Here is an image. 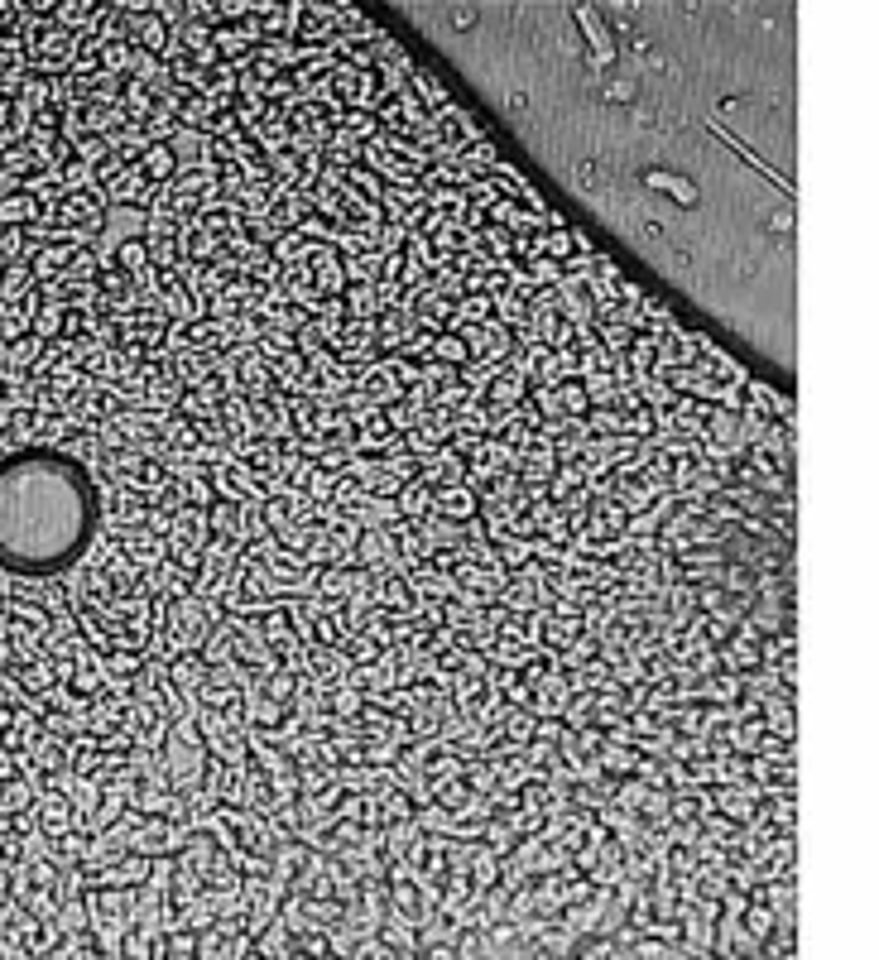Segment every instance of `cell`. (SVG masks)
Segmentation results:
<instances>
[{
    "instance_id": "obj_1",
    "label": "cell",
    "mask_w": 879,
    "mask_h": 960,
    "mask_svg": "<svg viewBox=\"0 0 879 960\" xmlns=\"http://www.w3.org/2000/svg\"><path fill=\"white\" fill-rule=\"evenodd\" d=\"M212 543V524H207V509L202 504H183L173 514V533H169V557L173 552H202Z\"/></svg>"
},
{
    "instance_id": "obj_2",
    "label": "cell",
    "mask_w": 879,
    "mask_h": 960,
    "mask_svg": "<svg viewBox=\"0 0 879 960\" xmlns=\"http://www.w3.org/2000/svg\"><path fill=\"white\" fill-rule=\"evenodd\" d=\"M625 524H630V514H625L615 500H591V509H586V528L572 538V543H615V538L625 533Z\"/></svg>"
},
{
    "instance_id": "obj_3",
    "label": "cell",
    "mask_w": 879,
    "mask_h": 960,
    "mask_svg": "<svg viewBox=\"0 0 879 960\" xmlns=\"http://www.w3.org/2000/svg\"><path fill=\"white\" fill-rule=\"evenodd\" d=\"M351 562H356V567H390V572H404L390 528H361V538H356V548H351Z\"/></svg>"
},
{
    "instance_id": "obj_4",
    "label": "cell",
    "mask_w": 879,
    "mask_h": 960,
    "mask_svg": "<svg viewBox=\"0 0 879 960\" xmlns=\"http://www.w3.org/2000/svg\"><path fill=\"white\" fill-rule=\"evenodd\" d=\"M577 29L586 34V44H591V68H611L615 58V34H611V24L596 15V5H577Z\"/></svg>"
},
{
    "instance_id": "obj_5",
    "label": "cell",
    "mask_w": 879,
    "mask_h": 960,
    "mask_svg": "<svg viewBox=\"0 0 879 960\" xmlns=\"http://www.w3.org/2000/svg\"><path fill=\"white\" fill-rule=\"evenodd\" d=\"M34 816H39V831H44V836H53V840L77 826L73 802H68V792H58V788H44L39 797H34Z\"/></svg>"
},
{
    "instance_id": "obj_6",
    "label": "cell",
    "mask_w": 879,
    "mask_h": 960,
    "mask_svg": "<svg viewBox=\"0 0 879 960\" xmlns=\"http://www.w3.org/2000/svg\"><path fill=\"white\" fill-rule=\"evenodd\" d=\"M346 672H351V658H346V648H342V644H322V648H313V653H308V672H303V677H308L313 687H322V692H327V687L346 682Z\"/></svg>"
},
{
    "instance_id": "obj_7",
    "label": "cell",
    "mask_w": 879,
    "mask_h": 960,
    "mask_svg": "<svg viewBox=\"0 0 879 960\" xmlns=\"http://www.w3.org/2000/svg\"><path fill=\"white\" fill-rule=\"evenodd\" d=\"M476 509H481V495L471 490V485H438L433 490V514L438 519H452V524H471L476 519Z\"/></svg>"
},
{
    "instance_id": "obj_8",
    "label": "cell",
    "mask_w": 879,
    "mask_h": 960,
    "mask_svg": "<svg viewBox=\"0 0 879 960\" xmlns=\"http://www.w3.org/2000/svg\"><path fill=\"white\" fill-rule=\"evenodd\" d=\"M711 956H726V960H735V956H759V941L750 932H745V922L740 917H716V932H711Z\"/></svg>"
},
{
    "instance_id": "obj_9",
    "label": "cell",
    "mask_w": 879,
    "mask_h": 960,
    "mask_svg": "<svg viewBox=\"0 0 879 960\" xmlns=\"http://www.w3.org/2000/svg\"><path fill=\"white\" fill-rule=\"evenodd\" d=\"M356 389H361V394H370V399H375V404H380V408H385V404H399V399H404V384L394 380L390 356L370 360L366 370L356 375Z\"/></svg>"
},
{
    "instance_id": "obj_10",
    "label": "cell",
    "mask_w": 879,
    "mask_h": 960,
    "mask_svg": "<svg viewBox=\"0 0 879 960\" xmlns=\"http://www.w3.org/2000/svg\"><path fill=\"white\" fill-rule=\"evenodd\" d=\"M625 855H630V850H625V845L611 836L606 845H601V850H596V855H591V860L582 864V874H586V879H591L596 888H615L620 879H625Z\"/></svg>"
},
{
    "instance_id": "obj_11",
    "label": "cell",
    "mask_w": 879,
    "mask_h": 960,
    "mask_svg": "<svg viewBox=\"0 0 879 960\" xmlns=\"http://www.w3.org/2000/svg\"><path fill=\"white\" fill-rule=\"evenodd\" d=\"M404 581H409V591L423 596V600H452V596H457V581H452V572H438V567H428V562L409 567Z\"/></svg>"
},
{
    "instance_id": "obj_12",
    "label": "cell",
    "mask_w": 879,
    "mask_h": 960,
    "mask_svg": "<svg viewBox=\"0 0 879 960\" xmlns=\"http://www.w3.org/2000/svg\"><path fill=\"white\" fill-rule=\"evenodd\" d=\"M346 514H351L361 528H394L399 519H404V514H399V504L380 500V495H356V500L346 504Z\"/></svg>"
},
{
    "instance_id": "obj_13",
    "label": "cell",
    "mask_w": 879,
    "mask_h": 960,
    "mask_svg": "<svg viewBox=\"0 0 879 960\" xmlns=\"http://www.w3.org/2000/svg\"><path fill=\"white\" fill-rule=\"evenodd\" d=\"M169 677H173V687H178V692L197 701V692L207 687L212 668H207V658H202V653L193 648V653H178V658H173V663H169Z\"/></svg>"
},
{
    "instance_id": "obj_14",
    "label": "cell",
    "mask_w": 879,
    "mask_h": 960,
    "mask_svg": "<svg viewBox=\"0 0 879 960\" xmlns=\"http://www.w3.org/2000/svg\"><path fill=\"white\" fill-rule=\"evenodd\" d=\"M255 956L260 960H289L293 956V932L284 927V917L274 912L265 927L255 932Z\"/></svg>"
},
{
    "instance_id": "obj_15",
    "label": "cell",
    "mask_w": 879,
    "mask_h": 960,
    "mask_svg": "<svg viewBox=\"0 0 879 960\" xmlns=\"http://www.w3.org/2000/svg\"><path fill=\"white\" fill-rule=\"evenodd\" d=\"M39 216H44V207H39L25 188H15L10 197H0V231H25L29 221H39Z\"/></svg>"
},
{
    "instance_id": "obj_16",
    "label": "cell",
    "mask_w": 879,
    "mask_h": 960,
    "mask_svg": "<svg viewBox=\"0 0 879 960\" xmlns=\"http://www.w3.org/2000/svg\"><path fill=\"white\" fill-rule=\"evenodd\" d=\"M534 936H538V956H577V941H582V936L572 932L562 917H553V922H538Z\"/></svg>"
},
{
    "instance_id": "obj_17",
    "label": "cell",
    "mask_w": 879,
    "mask_h": 960,
    "mask_svg": "<svg viewBox=\"0 0 879 960\" xmlns=\"http://www.w3.org/2000/svg\"><path fill=\"white\" fill-rule=\"evenodd\" d=\"M697 370H702V380H716V384H745L750 375H745V365L735 356H726V351H716V346H707L702 356H697Z\"/></svg>"
},
{
    "instance_id": "obj_18",
    "label": "cell",
    "mask_w": 879,
    "mask_h": 960,
    "mask_svg": "<svg viewBox=\"0 0 879 960\" xmlns=\"http://www.w3.org/2000/svg\"><path fill=\"white\" fill-rule=\"evenodd\" d=\"M394 504H399V514H404L409 524H423V519H433V485H423V480H404V485H399V495H394Z\"/></svg>"
},
{
    "instance_id": "obj_19",
    "label": "cell",
    "mask_w": 879,
    "mask_h": 960,
    "mask_svg": "<svg viewBox=\"0 0 879 960\" xmlns=\"http://www.w3.org/2000/svg\"><path fill=\"white\" fill-rule=\"evenodd\" d=\"M711 812V788H673L668 792V821H702Z\"/></svg>"
},
{
    "instance_id": "obj_20",
    "label": "cell",
    "mask_w": 879,
    "mask_h": 960,
    "mask_svg": "<svg viewBox=\"0 0 879 960\" xmlns=\"http://www.w3.org/2000/svg\"><path fill=\"white\" fill-rule=\"evenodd\" d=\"M596 764H601V773H611V778H630L635 764H639L635 740H606L601 744V754H596Z\"/></svg>"
},
{
    "instance_id": "obj_21",
    "label": "cell",
    "mask_w": 879,
    "mask_h": 960,
    "mask_svg": "<svg viewBox=\"0 0 879 960\" xmlns=\"http://www.w3.org/2000/svg\"><path fill=\"white\" fill-rule=\"evenodd\" d=\"M644 183L654 192H668L678 207H697L702 202V192H697V183H687V178H678V173H668V168H649L644 173Z\"/></svg>"
},
{
    "instance_id": "obj_22",
    "label": "cell",
    "mask_w": 879,
    "mask_h": 960,
    "mask_svg": "<svg viewBox=\"0 0 879 960\" xmlns=\"http://www.w3.org/2000/svg\"><path fill=\"white\" fill-rule=\"evenodd\" d=\"M375 936L385 941V951H390V960H418L414 927H409V922H399V917H385V922L375 927Z\"/></svg>"
},
{
    "instance_id": "obj_23",
    "label": "cell",
    "mask_w": 879,
    "mask_h": 960,
    "mask_svg": "<svg viewBox=\"0 0 879 960\" xmlns=\"http://www.w3.org/2000/svg\"><path fill=\"white\" fill-rule=\"evenodd\" d=\"M409 96H418V101H423V111H428V116H438L442 106L452 101V96H447V87H442V82H438V77H433L428 68H414V72H409Z\"/></svg>"
},
{
    "instance_id": "obj_24",
    "label": "cell",
    "mask_w": 879,
    "mask_h": 960,
    "mask_svg": "<svg viewBox=\"0 0 879 960\" xmlns=\"http://www.w3.org/2000/svg\"><path fill=\"white\" fill-rule=\"evenodd\" d=\"M135 168H140V178H145V183H173V173H178V159H173L169 144H149L145 159H140Z\"/></svg>"
},
{
    "instance_id": "obj_25",
    "label": "cell",
    "mask_w": 879,
    "mask_h": 960,
    "mask_svg": "<svg viewBox=\"0 0 879 960\" xmlns=\"http://www.w3.org/2000/svg\"><path fill=\"white\" fill-rule=\"evenodd\" d=\"M173 159H178V168H193V164H207V135L202 130H188V125H178V135L169 140Z\"/></svg>"
},
{
    "instance_id": "obj_26",
    "label": "cell",
    "mask_w": 879,
    "mask_h": 960,
    "mask_svg": "<svg viewBox=\"0 0 879 960\" xmlns=\"http://www.w3.org/2000/svg\"><path fill=\"white\" fill-rule=\"evenodd\" d=\"M500 874H505V855L490 850V845H481L476 860H471V869H466V879H471L476 888H490V884H500Z\"/></svg>"
},
{
    "instance_id": "obj_27",
    "label": "cell",
    "mask_w": 879,
    "mask_h": 960,
    "mask_svg": "<svg viewBox=\"0 0 879 960\" xmlns=\"http://www.w3.org/2000/svg\"><path fill=\"white\" fill-rule=\"evenodd\" d=\"M524 399H529V380H519L514 370L495 375V380H490V389H486V404H510V408H519Z\"/></svg>"
},
{
    "instance_id": "obj_28",
    "label": "cell",
    "mask_w": 879,
    "mask_h": 960,
    "mask_svg": "<svg viewBox=\"0 0 879 960\" xmlns=\"http://www.w3.org/2000/svg\"><path fill=\"white\" fill-rule=\"evenodd\" d=\"M241 514H245L241 500H212L207 504V524H212V533H226V538H241Z\"/></svg>"
},
{
    "instance_id": "obj_29",
    "label": "cell",
    "mask_w": 879,
    "mask_h": 960,
    "mask_svg": "<svg viewBox=\"0 0 879 960\" xmlns=\"http://www.w3.org/2000/svg\"><path fill=\"white\" fill-rule=\"evenodd\" d=\"M53 917H58V927H63V936H73V932H92V912H87V893H73V898H63Z\"/></svg>"
},
{
    "instance_id": "obj_30",
    "label": "cell",
    "mask_w": 879,
    "mask_h": 960,
    "mask_svg": "<svg viewBox=\"0 0 879 960\" xmlns=\"http://www.w3.org/2000/svg\"><path fill=\"white\" fill-rule=\"evenodd\" d=\"M582 428L591 432V437H615V432L625 428V413L615 404H591L582 413Z\"/></svg>"
},
{
    "instance_id": "obj_31",
    "label": "cell",
    "mask_w": 879,
    "mask_h": 960,
    "mask_svg": "<svg viewBox=\"0 0 879 960\" xmlns=\"http://www.w3.org/2000/svg\"><path fill=\"white\" fill-rule=\"evenodd\" d=\"M231 946H236V936L217 927V922L197 932V960H231Z\"/></svg>"
},
{
    "instance_id": "obj_32",
    "label": "cell",
    "mask_w": 879,
    "mask_h": 960,
    "mask_svg": "<svg viewBox=\"0 0 879 960\" xmlns=\"http://www.w3.org/2000/svg\"><path fill=\"white\" fill-rule=\"evenodd\" d=\"M337 135H346V140H356V144H370L380 135V120L370 116V111H351V106H346V116L337 120Z\"/></svg>"
},
{
    "instance_id": "obj_33",
    "label": "cell",
    "mask_w": 879,
    "mask_h": 960,
    "mask_svg": "<svg viewBox=\"0 0 879 960\" xmlns=\"http://www.w3.org/2000/svg\"><path fill=\"white\" fill-rule=\"evenodd\" d=\"M342 298H346V317H356V322H375V312H380L375 284H351Z\"/></svg>"
},
{
    "instance_id": "obj_34",
    "label": "cell",
    "mask_w": 879,
    "mask_h": 960,
    "mask_svg": "<svg viewBox=\"0 0 879 960\" xmlns=\"http://www.w3.org/2000/svg\"><path fill=\"white\" fill-rule=\"evenodd\" d=\"M582 634V620H562V615H548V624H543V639H538V648H548V653H562V648L572 644Z\"/></svg>"
},
{
    "instance_id": "obj_35",
    "label": "cell",
    "mask_w": 879,
    "mask_h": 960,
    "mask_svg": "<svg viewBox=\"0 0 879 960\" xmlns=\"http://www.w3.org/2000/svg\"><path fill=\"white\" fill-rule=\"evenodd\" d=\"M462 783L471 792H490L500 783V768L490 764V759H481V754H476V759H462Z\"/></svg>"
},
{
    "instance_id": "obj_36",
    "label": "cell",
    "mask_w": 879,
    "mask_h": 960,
    "mask_svg": "<svg viewBox=\"0 0 879 960\" xmlns=\"http://www.w3.org/2000/svg\"><path fill=\"white\" fill-rule=\"evenodd\" d=\"M414 821H418V831H423V836H452V821H457V812H447L442 802H428V807H418V812H414Z\"/></svg>"
},
{
    "instance_id": "obj_37",
    "label": "cell",
    "mask_w": 879,
    "mask_h": 960,
    "mask_svg": "<svg viewBox=\"0 0 879 960\" xmlns=\"http://www.w3.org/2000/svg\"><path fill=\"white\" fill-rule=\"evenodd\" d=\"M269 255L279 260V269H289V264H308V240L298 236V231H284V236L269 245Z\"/></svg>"
},
{
    "instance_id": "obj_38",
    "label": "cell",
    "mask_w": 879,
    "mask_h": 960,
    "mask_svg": "<svg viewBox=\"0 0 879 960\" xmlns=\"http://www.w3.org/2000/svg\"><path fill=\"white\" fill-rule=\"evenodd\" d=\"M342 648H346V658H351V663H375V658L385 653V644H380L370 629H356V634H346Z\"/></svg>"
},
{
    "instance_id": "obj_39",
    "label": "cell",
    "mask_w": 879,
    "mask_h": 960,
    "mask_svg": "<svg viewBox=\"0 0 879 960\" xmlns=\"http://www.w3.org/2000/svg\"><path fill=\"white\" fill-rule=\"evenodd\" d=\"M428 360H442V365L462 370L466 360H471V351H466V341L457 332H438V341H433V356H428Z\"/></svg>"
},
{
    "instance_id": "obj_40",
    "label": "cell",
    "mask_w": 879,
    "mask_h": 960,
    "mask_svg": "<svg viewBox=\"0 0 879 960\" xmlns=\"http://www.w3.org/2000/svg\"><path fill=\"white\" fill-rule=\"evenodd\" d=\"M534 725H538L534 711H524V706H510V716H505V725H500V735H505L510 744H529V740H534Z\"/></svg>"
},
{
    "instance_id": "obj_41",
    "label": "cell",
    "mask_w": 879,
    "mask_h": 960,
    "mask_svg": "<svg viewBox=\"0 0 879 960\" xmlns=\"http://www.w3.org/2000/svg\"><path fill=\"white\" fill-rule=\"evenodd\" d=\"M58 183H63V192H92L97 188V173H92V164H82V159H68V164L58 168Z\"/></svg>"
},
{
    "instance_id": "obj_42",
    "label": "cell",
    "mask_w": 879,
    "mask_h": 960,
    "mask_svg": "<svg viewBox=\"0 0 879 960\" xmlns=\"http://www.w3.org/2000/svg\"><path fill=\"white\" fill-rule=\"evenodd\" d=\"M380 418L390 423V432H399V437H404V432H414L418 423L428 418V413H418L414 404H404V399H399V404H385V408H380Z\"/></svg>"
},
{
    "instance_id": "obj_43",
    "label": "cell",
    "mask_w": 879,
    "mask_h": 960,
    "mask_svg": "<svg viewBox=\"0 0 879 960\" xmlns=\"http://www.w3.org/2000/svg\"><path fill=\"white\" fill-rule=\"evenodd\" d=\"M29 336V312L15 303V308H0V346H15Z\"/></svg>"
},
{
    "instance_id": "obj_44",
    "label": "cell",
    "mask_w": 879,
    "mask_h": 960,
    "mask_svg": "<svg viewBox=\"0 0 879 960\" xmlns=\"http://www.w3.org/2000/svg\"><path fill=\"white\" fill-rule=\"evenodd\" d=\"M486 317H490V298H486V293H462V298H457L452 322H471V327H481ZM452 322H447V327H452Z\"/></svg>"
},
{
    "instance_id": "obj_45",
    "label": "cell",
    "mask_w": 879,
    "mask_h": 960,
    "mask_svg": "<svg viewBox=\"0 0 879 960\" xmlns=\"http://www.w3.org/2000/svg\"><path fill=\"white\" fill-rule=\"evenodd\" d=\"M116 269L130 274V279H135V274H145V269H149V245H145V240H125L121 250H116Z\"/></svg>"
},
{
    "instance_id": "obj_46",
    "label": "cell",
    "mask_w": 879,
    "mask_h": 960,
    "mask_svg": "<svg viewBox=\"0 0 879 960\" xmlns=\"http://www.w3.org/2000/svg\"><path fill=\"white\" fill-rule=\"evenodd\" d=\"M164 956L197 960V932H188V927H173V932H164Z\"/></svg>"
},
{
    "instance_id": "obj_47",
    "label": "cell",
    "mask_w": 879,
    "mask_h": 960,
    "mask_svg": "<svg viewBox=\"0 0 879 960\" xmlns=\"http://www.w3.org/2000/svg\"><path fill=\"white\" fill-rule=\"evenodd\" d=\"M404 725H409V740H438L442 716H438V711H423V706H418V711L404 720Z\"/></svg>"
},
{
    "instance_id": "obj_48",
    "label": "cell",
    "mask_w": 879,
    "mask_h": 960,
    "mask_svg": "<svg viewBox=\"0 0 879 960\" xmlns=\"http://www.w3.org/2000/svg\"><path fill=\"white\" fill-rule=\"evenodd\" d=\"M505 821H510L514 836H538V831H543V812H538V807H519V812H510Z\"/></svg>"
},
{
    "instance_id": "obj_49",
    "label": "cell",
    "mask_w": 879,
    "mask_h": 960,
    "mask_svg": "<svg viewBox=\"0 0 879 960\" xmlns=\"http://www.w3.org/2000/svg\"><path fill=\"white\" fill-rule=\"evenodd\" d=\"M255 351L265 360H279V356H289L293 351V332H265L260 341H255Z\"/></svg>"
},
{
    "instance_id": "obj_50",
    "label": "cell",
    "mask_w": 879,
    "mask_h": 960,
    "mask_svg": "<svg viewBox=\"0 0 879 960\" xmlns=\"http://www.w3.org/2000/svg\"><path fill=\"white\" fill-rule=\"evenodd\" d=\"M611 620H615V615L606 610V605H601V600L582 605V629H586V634H606V629H611Z\"/></svg>"
},
{
    "instance_id": "obj_51",
    "label": "cell",
    "mask_w": 879,
    "mask_h": 960,
    "mask_svg": "<svg viewBox=\"0 0 879 960\" xmlns=\"http://www.w3.org/2000/svg\"><path fill=\"white\" fill-rule=\"evenodd\" d=\"M423 384L438 394V389H447V384H457V370L442 365V360H428V365H423Z\"/></svg>"
},
{
    "instance_id": "obj_52",
    "label": "cell",
    "mask_w": 879,
    "mask_h": 960,
    "mask_svg": "<svg viewBox=\"0 0 879 960\" xmlns=\"http://www.w3.org/2000/svg\"><path fill=\"white\" fill-rule=\"evenodd\" d=\"M606 96H615V101H630V96H635V77H615Z\"/></svg>"
},
{
    "instance_id": "obj_53",
    "label": "cell",
    "mask_w": 879,
    "mask_h": 960,
    "mask_svg": "<svg viewBox=\"0 0 879 960\" xmlns=\"http://www.w3.org/2000/svg\"><path fill=\"white\" fill-rule=\"evenodd\" d=\"M10 586H15V572H10V567H0V605L10 600Z\"/></svg>"
}]
</instances>
